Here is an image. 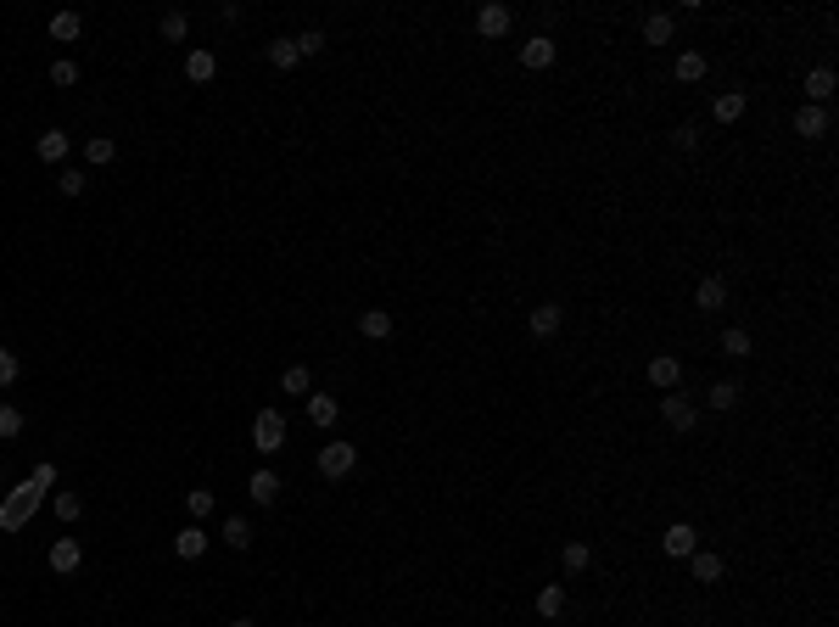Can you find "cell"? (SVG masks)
I'll return each instance as SVG.
<instances>
[{"label": "cell", "mask_w": 839, "mask_h": 627, "mask_svg": "<svg viewBox=\"0 0 839 627\" xmlns=\"http://www.w3.org/2000/svg\"><path fill=\"white\" fill-rule=\"evenodd\" d=\"M79 152H84V163H90V169H107V163L118 157V140H112V135H84Z\"/></svg>", "instance_id": "13"}, {"label": "cell", "mask_w": 839, "mask_h": 627, "mask_svg": "<svg viewBox=\"0 0 839 627\" xmlns=\"http://www.w3.org/2000/svg\"><path fill=\"white\" fill-rule=\"evenodd\" d=\"M56 185H62L68 196H84V185H90V174H84V169H62V174H56Z\"/></svg>", "instance_id": "36"}, {"label": "cell", "mask_w": 839, "mask_h": 627, "mask_svg": "<svg viewBox=\"0 0 839 627\" xmlns=\"http://www.w3.org/2000/svg\"><path fill=\"white\" fill-rule=\"evenodd\" d=\"M671 34H677V23H671V12H655V17L644 23V39H649V46H671Z\"/></svg>", "instance_id": "27"}, {"label": "cell", "mask_w": 839, "mask_h": 627, "mask_svg": "<svg viewBox=\"0 0 839 627\" xmlns=\"http://www.w3.org/2000/svg\"><path fill=\"white\" fill-rule=\"evenodd\" d=\"M649 381H655L660 392H677V387H683V359H671V353L649 359Z\"/></svg>", "instance_id": "9"}, {"label": "cell", "mask_w": 839, "mask_h": 627, "mask_svg": "<svg viewBox=\"0 0 839 627\" xmlns=\"http://www.w3.org/2000/svg\"><path fill=\"white\" fill-rule=\"evenodd\" d=\"M12 381H17V353L0 347V387H12Z\"/></svg>", "instance_id": "41"}, {"label": "cell", "mask_w": 839, "mask_h": 627, "mask_svg": "<svg viewBox=\"0 0 839 627\" xmlns=\"http://www.w3.org/2000/svg\"><path fill=\"white\" fill-rule=\"evenodd\" d=\"M12 437H23V409L0 404V443H12Z\"/></svg>", "instance_id": "33"}, {"label": "cell", "mask_w": 839, "mask_h": 627, "mask_svg": "<svg viewBox=\"0 0 839 627\" xmlns=\"http://www.w3.org/2000/svg\"><path fill=\"white\" fill-rule=\"evenodd\" d=\"M280 387L291 392V398H308V392H313V375H308V364H291V370L280 375Z\"/></svg>", "instance_id": "30"}, {"label": "cell", "mask_w": 839, "mask_h": 627, "mask_svg": "<svg viewBox=\"0 0 839 627\" xmlns=\"http://www.w3.org/2000/svg\"><path fill=\"white\" fill-rule=\"evenodd\" d=\"M744 107H750V96H744V90H722L717 101H710V118H717V123H739Z\"/></svg>", "instance_id": "12"}, {"label": "cell", "mask_w": 839, "mask_h": 627, "mask_svg": "<svg viewBox=\"0 0 839 627\" xmlns=\"http://www.w3.org/2000/svg\"><path fill=\"white\" fill-rule=\"evenodd\" d=\"M688 572H694V582H722V555L694 549V555H688Z\"/></svg>", "instance_id": "24"}, {"label": "cell", "mask_w": 839, "mask_h": 627, "mask_svg": "<svg viewBox=\"0 0 839 627\" xmlns=\"http://www.w3.org/2000/svg\"><path fill=\"white\" fill-rule=\"evenodd\" d=\"M660 421L671 426V431H694V421H700V409H694V398L677 387V392H666L660 398Z\"/></svg>", "instance_id": "4"}, {"label": "cell", "mask_w": 839, "mask_h": 627, "mask_svg": "<svg viewBox=\"0 0 839 627\" xmlns=\"http://www.w3.org/2000/svg\"><path fill=\"white\" fill-rule=\"evenodd\" d=\"M213 73H219V56L213 51H191V56H185V79H191V85H207Z\"/></svg>", "instance_id": "25"}, {"label": "cell", "mask_w": 839, "mask_h": 627, "mask_svg": "<svg viewBox=\"0 0 839 627\" xmlns=\"http://www.w3.org/2000/svg\"><path fill=\"white\" fill-rule=\"evenodd\" d=\"M671 73H677L683 85H700V79L710 73V62H705V51H677V62H671Z\"/></svg>", "instance_id": "16"}, {"label": "cell", "mask_w": 839, "mask_h": 627, "mask_svg": "<svg viewBox=\"0 0 839 627\" xmlns=\"http://www.w3.org/2000/svg\"><path fill=\"white\" fill-rule=\"evenodd\" d=\"M224 543H229V549H246V543H252L246 515H224Z\"/></svg>", "instance_id": "32"}, {"label": "cell", "mask_w": 839, "mask_h": 627, "mask_svg": "<svg viewBox=\"0 0 839 627\" xmlns=\"http://www.w3.org/2000/svg\"><path fill=\"white\" fill-rule=\"evenodd\" d=\"M308 421L313 426H336L342 421V404H336L330 392H308Z\"/></svg>", "instance_id": "17"}, {"label": "cell", "mask_w": 839, "mask_h": 627, "mask_svg": "<svg viewBox=\"0 0 839 627\" xmlns=\"http://www.w3.org/2000/svg\"><path fill=\"white\" fill-rule=\"evenodd\" d=\"M794 135L823 140V135H828V113H823V107H801V113H794Z\"/></svg>", "instance_id": "19"}, {"label": "cell", "mask_w": 839, "mask_h": 627, "mask_svg": "<svg viewBox=\"0 0 839 627\" xmlns=\"http://www.w3.org/2000/svg\"><path fill=\"white\" fill-rule=\"evenodd\" d=\"M560 320H565V308H560V303H537V308L527 314V330H532L537 342H549L554 330H560Z\"/></svg>", "instance_id": "6"}, {"label": "cell", "mask_w": 839, "mask_h": 627, "mask_svg": "<svg viewBox=\"0 0 839 627\" xmlns=\"http://www.w3.org/2000/svg\"><path fill=\"white\" fill-rule=\"evenodd\" d=\"M694 549H700V532L688 527V521H671V527L660 532V555H666V560H688Z\"/></svg>", "instance_id": "5"}, {"label": "cell", "mask_w": 839, "mask_h": 627, "mask_svg": "<svg viewBox=\"0 0 839 627\" xmlns=\"http://www.w3.org/2000/svg\"><path fill=\"white\" fill-rule=\"evenodd\" d=\"M733 404H739V387H733V381H717V387H710V409H733Z\"/></svg>", "instance_id": "37"}, {"label": "cell", "mask_w": 839, "mask_h": 627, "mask_svg": "<svg viewBox=\"0 0 839 627\" xmlns=\"http://www.w3.org/2000/svg\"><path fill=\"white\" fill-rule=\"evenodd\" d=\"M476 34L481 39H503V34H510V6H498V0H493V6H481L476 12Z\"/></svg>", "instance_id": "8"}, {"label": "cell", "mask_w": 839, "mask_h": 627, "mask_svg": "<svg viewBox=\"0 0 839 627\" xmlns=\"http://www.w3.org/2000/svg\"><path fill=\"white\" fill-rule=\"evenodd\" d=\"M537 616L543 622L565 616V582H543V589H537Z\"/></svg>", "instance_id": "20"}, {"label": "cell", "mask_w": 839, "mask_h": 627, "mask_svg": "<svg viewBox=\"0 0 839 627\" xmlns=\"http://www.w3.org/2000/svg\"><path fill=\"white\" fill-rule=\"evenodd\" d=\"M29 482H34L39 493H46V488L56 482V465H51V459H39V465H34V476H29Z\"/></svg>", "instance_id": "40"}, {"label": "cell", "mask_w": 839, "mask_h": 627, "mask_svg": "<svg viewBox=\"0 0 839 627\" xmlns=\"http://www.w3.org/2000/svg\"><path fill=\"white\" fill-rule=\"evenodd\" d=\"M834 96V68H811L806 73V107H823Z\"/></svg>", "instance_id": "22"}, {"label": "cell", "mask_w": 839, "mask_h": 627, "mask_svg": "<svg viewBox=\"0 0 839 627\" xmlns=\"http://www.w3.org/2000/svg\"><path fill=\"white\" fill-rule=\"evenodd\" d=\"M297 62H303V51H297V39H291V34H286V39H269V68L291 73Z\"/></svg>", "instance_id": "23"}, {"label": "cell", "mask_w": 839, "mask_h": 627, "mask_svg": "<svg viewBox=\"0 0 839 627\" xmlns=\"http://www.w3.org/2000/svg\"><path fill=\"white\" fill-rule=\"evenodd\" d=\"M671 140H677V146H683V152H694V146H700V130H694V123H683V130H677V135H671Z\"/></svg>", "instance_id": "42"}, {"label": "cell", "mask_w": 839, "mask_h": 627, "mask_svg": "<svg viewBox=\"0 0 839 627\" xmlns=\"http://www.w3.org/2000/svg\"><path fill=\"white\" fill-rule=\"evenodd\" d=\"M157 29H162L168 46H179V39L191 34V17H185V12H162V23H157Z\"/></svg>", "instance_id": "31"}, {"label": "cell", "mask_w": 839, "mask_h": 627, "mask_svg": "<svg viewBox=\"0 0 839 627\" xmlns=\"http://www.w3.org/2000/svg\"><path fill=\"white\" fill-rule=\"evenodd\" d=\"M722 353H727V359H750V353H755V342H750V330H739V325H727V330H722Z\"/></svg>", "instance_id": "28"}, {"label": "cell", "mask_w": 839, "mask_h": 627, "mask_svg": "<svg viewBox=\"0 0 839 627\" xmlns=\"http://www.w3.org/2000/svg\"><path fill=\"white\" fill-rule=\"evenodd\" d=\"M297 51H303V56H320V51H325V34H320V29L297 34Z\"/></svg>", "instance_id": "39"}, {"label": "cell", "mask_w": 839, "mask_h": 627, "mask_svg": "<svg viewBox=\"0 0 839 627\" xmlns=\"http://www.w3.org/2000/svg\"><path fill=\"white\" fill-rule=\"evenodd\" d=\"M207 543H213V538H207V527H202V521H191V527H179L174 555H179V560H202V555H207Z\"/></svg>", "instance_id": "7"}, {"label": "cell", "mask_w": 839, "mask_h": 627, "mask_svg": "<svg viewBox=\"0 0 839 627\" xmlns=\"http://www.w3.org/2000/svg\"><path fill=\"white\" fill-rule=\"evenodd\" d=\"M51 85H56V90H68V85H79V62H68V56H56V62H51Z\"/></svg>", "instance_id": "34"}, {"label": "cell", "mask_w": 839, "mask_h": 627, "mask_svg": "<svg viewBox=\"0 0 839 627\" xmlns=\"http://www.w3.org/2000/svg\"><path fill=\"white\" fill-rule=\"evenodd\" d=\"M79 34H84V17L79 12H56L51 17V39H56V46H73Z\"/></svg>", "instance_id": "26"}, {"label": "cell", "mask_w": 839, "mask_h": 627, "mask_svg": "<svg viewBox=\"0 0 839 627\" xmlns=\"http://www.w3.org/2000/svg\"><path fill=\"white\" fill-rule=\"evenodd\" d=\"M722 303H727L722 275H705V280H700V291H694V308H700V314H722Z\"/></svg>", "instance_id": "15"}, {"label": "cell", "mask_w": 839, "mask_h": 627, "mask_svg": "<svg viewBox=\"0 0 839 627\" xmlns=\"http://www.w3.org/2000/svg\"><path fill=\"white\" fill-rule=\"evenodd\" d=\"M34 505H39V488L23 482V488L6 498V505H0V532H17V527H23V521L34 515Z\"/></svg>", "instance_id": "3"}, {"label": "cell", "mask_w": 839, "mask_h": 627, "mask_svg": "<svg viewBox=\"0 0 839 627\" xmlns=\"http://www.w3.org/2000/svg\"><path fill=\"white\" fill-rule=\"evenodd\" d=\"M185 510H191V521H207L219 510V498H213V488H191L185 493Z\"/></svg>", "instance_id": "29"}, {"label": "cell", "mask_w": 839, "mask_h": 627, "mask_svg": "<svg viewBox=\"0 0 839 627\" xmlns=\"http://www.w3.org/2000/svg\"><path fill=\"white\" fill-rule=\"evenodd\" d=\"M353 471H359V443H342V437H336V443L320 448V476L342 482V476H353Z\"/></svg>", "instance_id": "2"}, {"label": "cell", "mask_w": 839, "mask_h": 627, "mask_svg": "<svg viewBox=\"0 0 839 627\" xmlns=\"http://www.w3.org/2000/svg\"><path fill=\"white\" fill-rule=\"evenodd\" d=\"M246 493H252V505H275V498H280V476L275 471H252Z\"/></svg>", "instance_id": "21"}, {"label": "cell", "mask_w": 839, "mask_h": 627, "mask_svg": "<svg viewBox=\"0 0 839 627\" xmlns=\"http://www.w3.org/2000/svg\"><path fill=\"white\" fill-rule=\"evenodd\" d=\"M46 560H51V572H56V577H68V572H79V560H84V549H79V538H56Z\"/></svg>", "instance_id": "10"}, {"label": "cell", "mask_w": 839, "mask_h": 627, "mask_svg": "<svg viewBox=\"0 0 839 627\" xmlns=\"http://www.w3.org/2000/svg\"><path fill=\"white\" fill-rule=\"evenodd\" d=\"M229 627H258V622H252V616H236V622H229Z\"/></svg>", "instance_id": "43"}, {"label": "cell", "mask_w": 839, "mask_h": 627, "mask_svg": "<svg viewBox=\"0 0 839 627\" xmlns=\"http://www.w3.org/2000/svg\"><path fill=\"white\" fill-rule=\"evenodd\" d=\"M252 448L258 454H280L286 448V414L280 409H258V421H252Z\"/></svg>", "instance_id": "1"}, {"label": "cell", "mask_w": 839, "mask_h": 627, "mask_svg": "<svg viewBox=\"0 0 839 627\" xmlns=\"http://www.w3.org/2000/svg\"><path fill=\"white\" fill-rule=\"evenodd\" d=\"M359 337L386 342V337H392V314H386V308H364V314H359Z\"/></svg>", "instance_id": "18"}, {"label": "cell", "mask_w": 839, "mask_h": 627, "mask_svg": "<svg viewBox=\"0 0 839 627\" xmlns=\"http://www.w3.org/2000/svg\"><path fill=\"white\" fill-rule=\"evenodd\" d=\"M549 62H554V39H549V34H532L527 46H520V68L537 73V68H549Z\"/></svg>", "instance_id": "14"}, {"label": "cell", "mask_w": 839, "mask_h": 627, "mask_svg": "<svg viewBox=\"0 0 839 627\" xmlns=\"http://www.w3.org/2000/svg\"><path fill=\"white\" fill-rule=\"evenodd\" d=\"M565 572H587V560H594V549H587V543H565Z\"/></svg>", "instance_id": "35"}, {"label": "cell", "mask_w": 839, "mask_h": 627, "mask_svg": "<svg viewBox=\"0 0 839 627\" xmlns=\"http://www.w3.org/2000/svg\"><path fill=\"white\" fill-rule=\"evenodd\" d=\"M56 515H62V521H79V515H84V498H79V493H56Z\"/></svg>", "instance_id": "38"}, {"label": "cell", "mask_w": 839, "mask_h": 627, "mask_svg": "<svg viewBox=\"0 0 839 627\" xmlns=\"http://www.w3.org/2000/svg\"><path fill=\"white\" fill-rule=\"evenodd\" d=\"M68 152H73V140L62 135V130H46V135L34 140V157L39 163H68Z\"/></svg>", "instance_id": "11"}]
</instances>
